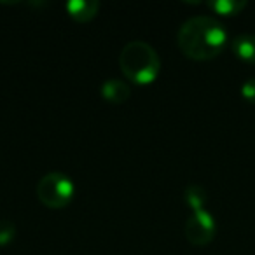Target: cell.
<instances>
[{"label": "cell", "mask_w": 255, "mask_h": 255, "mask_svg": "<svg viewBox=\"0 0 255 255\" xmlns=\"http://www.w3.org/2000/svg\"><path fill=\"white\" fill-rule=\"evenodd\" d=\"M177 42L187 58L205 61L222 53L227 44V32L212 16H192L178 28Z\"/></svg>", "instance_id": "obj_1"}, {"label": "cell", "mask_w": 255, "mask_h": 255, "mask_svg": "<svg viewBox=\"0 0 255 255\" xmlns=\"http://www.w3.org/2000/svg\"><path fill=\"white\" fill-rule=\"evenodd\" d=\"M119 67L128 81L147 86L159 75L161 60L157 51L150 44L143 40H131L121 49Z\"/></svg>", "instance_id": "obj_2"}, {"label": "cell", "mask_w": 255, "mask_h": 255, "mask_svg": "<svg viewBox=\"0 0 255 255\" xmlns=\"http://www.w3.org/2000/svg\"><path fill=\"white\" fill-rule=\"evenodd\" d=\"M75 185L72 178L60 171L44 175L37 184V198L44 206L51 210L65 208L74 199Z\"/></svg>", "instance_id": "obj_3"}, {"label": "cell", "mask_w": 255, "mask_h": 255, "mask_svg": "<svg viewBox=\"0 0 255 255\" xmlns=\"http://www.w3.org/2000/svg\"><path fill=\"white\" fill-rule=\"evenodd\" d=\"M184 234L187 241L196 247H205L212 243L217 234V222L206 208L196 210L189 215L184 226Z\"/></svg>", "instance_id": "obj_4"}, {"label": "cell", "mask_w": 255, "mask_h": 255, "mask_svg": "<svg viewBox=\"0 0 255 255\" xmlns=\"http://www.w3.org/2000/svg\"><path fill=\"white\" fill-rule=\"evenodd\" d=\"M68 16L79 23H88L98 14L100 2L98 0H70L65 4Z\"/></svg>", "instance_id": "obj_5"}, {"label": "cell", "mask_w": 255, "mask_h": 255, "mask_svg": "<svg viewBox=\"0 0 255 255\" xmlns=\"http://www.w3.org/2000/svg\"><path fill=\"white\" fill-rule=\"evenodd\" d=\"M102 96L110 103H124L131 96V88L121 79H107L102 84Z\"/></svg>", "instance_id": "obj_6"}, {"label": "cell", "mask_w": 255, "mask_h": 255, "mask_svg": "<svg viewBox=\"0 0 255 255\" xmlns=\"http://www.w3.org/2000/svg\"><path fill=\"white\" fill-rule=\"evenodd\" d=\"M231 49L241 61L255 65V35L241 33V35L234 37L233 42H231Z\"/></svg>", "instance_id": "obj_7"}, {"label": "cell", "mask_w": 255, "mask_h": 255, "mask_svg": "<svg viewBox=\"0 0 255 255\" xmlns=\"http://www.w3.org/2000/svg\"><path fill=\"white\" fill-rule=\"evenodd\" d=\"M206 5L217 14L236 16L238 12L247 7V2L245 0H210V2H206Z\"/></svg>", "instance_id": "obj_8"}, {"label": "cell", "mask_w": 255, "mask_h": 255, "mask_svg": "<svg viewBox=\"0 0 255 255\" xmlns=\"http://www.w3.org/2000/svg\"><path fill=\"white\" fill-rule=\"evenodd\" d=\"M184 198H185V203H187V205L191 206L192 212H196V210L205 208L206 199H208V194H206V191L201 187V185L191 184L187 189H185Z\"/></svg>", "instance_id": "obj_9"}, {"label": "cell", "mask_w": 255, "mask_h": 255, "mask_svg": "<svg viewBox=\"0 0 255 255\" xmlns=\"http://www.w3.org/2000/svg\"><path fill=\"white\" fill-rule=\"evenodd\" d=\"M16 238V226L12 220H0V247H5Z\"/></svg>", "instance_id": "obj_10"}, {"label": "cell", "mask_w": 255, "mask_h": 255, "mask_svg": "<svg viewBox=\"0 0 255 255\" xmlns=\"http://www.w3.org/2000/svg\"><path fill=\"white\" fill-rule=\"evenodd\" d=\"M241 96H243L247 102L255 103V79H248L241 84Z\"/></svg>", "instance_id": "obj_11"}]
</instances>
